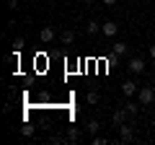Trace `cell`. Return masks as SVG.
Wrapping results in <instances>:
<instances>
[{
    "label": "cell",
    "instance_id": "6da1fadb",
    "mask_svg": "<svg viewBox=\"0 0 155 145\" xmlns=\"http://www.w3.org/2000/svg\"><path fill=\"white\" fill-rule=\"evenodd\" d=\"M119 143H124V145L134 143V127L132 124H119Z\"/></svg>",
    "mask_w": 155,
    "mask_h": 145
},
{
    "label": "cell",
    "instance_id": "7a4b0ae2",
    "mask_svg": "<svg viewBox=\"0 0 155 145\" xmlns=\"http://www.w3.org/2000/svg\"><path fill=\"white\" fill-rule=\"evenodd\" d=\"M137 93H140V104H142V106H150L155 101V88H153V86H142Z\"/></svg>",
    "mask_w": 155,
    "mask_h": 145
},
{
    "label": "cell",
    "instance_id": "3957f363",
    "mask_svg": "<svg viewBox=\"0 0 155 145\" xmlns=\"http://www.w3.org/2000/svg\"><path fill=\"white\" fill-rule=\"evenodd\" d=\"M127 67H129L132 75H140V72H145V60L142 57H132V60L127 62Z\"/></svg>",
    "mask_w": 155,
    "mask_h": 145
},
{
    "label": "cell",
    "instance_id": "277c9868",
    "mask_svg": "<svg viewBox=\"0 0 155 145\" xmlns=\"http://www.w3.org/2000/svg\"><path fill=\"white\" fill-rule=\"evenodd\" d=\"M101 31H104V36H116V31H119V23H114V21H104V23H101Z\"/></svg>",
    "mask_w": 155,
    "mask_h": 145
},
{
    "label": "cell",
    "instance_id": "5b68a950",
    "mask_svg": "<svg viewBox=\"0 0 155 145\" xmlns=\"http://www.w3.org/2000/svg\"><path fill=\"white\" fill-rule=\"evenodd\" d=\"M137 83H134V80H124V83H122V93L124 96H127V99H129V96H134V93H137Z\"/></svg>",
    "mask_w": 155,
    "mask_h": 145
},
{
    "label": "cell",
    "instance_id": "8992f818",
    "mask_svg": "<svg viewBox=\"0 0 155 145\" xmlns=\"http://www.w3.org/2000/svg\"><path fill=\"white\" fill-rule=\"evenodd\" d=\"M54 36H57V34H54V29H52V26H44V29H41V34H39V39L44 42V44L54 42Z\"/></svg>",
    "mask_w": 155,
    "mask_h": 145
},
{
    "label": "cell",
    "instance_id": "52a82bcc",
    "mask_svg": "<svg viewBox=\"0 0 155 145\" xmlns=\"http://www.w3.org/2000/svg\"><path fill=\"white\" fill-rule=\"evenodd\" d=\"M127 117H129V112L122 106V109H116V112H114V117H111V119H114V124L119 127V124H124V122H127Z\"/></svg>",
    "mask_w": 155,
    "mask_h": 145
},
{
    "label": "cell",
    "instance_id": "ba28073f",
    "mask_svg": "<svg viewBox=\"0 0 155 145\" xmlns=\"http://www.w3.org/2000/svg\"><path fill=\"white\" fill-rule=\"evenodd\" d=\"M80 137H83V132L78 127H67V143H78Z\"/></svg>",
    "mask_w": 155,
    "mask_h": 145
},
{
    "label": "cell",
    "instance_id": "9c48e42d",
    "mask_svg": "<svg viewBox=\"0 0 155 145\" xmlns=\"http://www.w3.org/2000/svg\"><path fill=\"white\" fill-rule=\"evenodd\" d=\"M98 31H101V23L98 21H88V23H85V34H88V36H96Z\"/></svg>",
    "mask_w": 155,
    "mask_h": 145
},
{
    "label": "cell",
    "instance_id": "30bf717a",
    "mask_svg": "<svg viewBox=\"0 0 155 145\" xmlns=\"http://www.w3.org/2000/svg\"><path fill=\"white\" fill-rule=\"evenodd\" d=\"M140 106H142V104H134V101H124V109L129 112V117H134V114L140 112Z\"/></svg>",
    "mask_w": 155,
    "mask_h": 145
},
{
    "label": "cell",
    "instance_id": "8fae6325",
    "mask_svg": "<svg viewBox=\"0 0 155 145\" xmlns=\"http://www.w3.org/2000/svg\"><path fill=\"white\" fill-rule=\"evenodd\" d=\"M60 42H62V44H72V42H75V34H72V31H62Z\"/></svg>",
    "mask_w": 155,
    "mask_h": 145
},
{
    "label": "cell",
    "instance_id": "7c38bea8",
    "mask_svg": "<svg viewBox=\"0 0 155 145\" xmlns=\"http://www.w3.org/2000/svg\"><path fill=\"white\" fill-rule=\"evenodd\" d=\"M111 52H114L116 57H122V55H127V44H124V42H119V44H114V49H111Z\"/></svg>",
    "mask_w": 155,
    "mask_h": 145
},
{
    "label": "cell",
    "instance_id": "4fadbf2b",
    "mask_svg": "<svg viewBox=\"0 0 155 145\" xmlns=\"http://www.w3.org/2000/svg\"><path fill=\"white\" fill-rule=\"evenodd\" d=\"M85 130H88V132H91V135H98V130H101V124H98V122H96V119H91V122H88V124H85Z\"/></svg>",
    "mask_w": 155,
    "mask_h": 145
},
{
    "label": "cell",
    "instance_id": "5bb4252c",
    "mask_svg": "<svg viewBox=\"0 0 155 145\" xmlns=\"http://www.w3.org/2000/svg\"><path fill=\"white\" fill-rule=\"evenodd\" d=\"M23 47H26V39H23V36H16V39H13V49H16V52H21Z\"/></svg>",
    "mask_w": 155,
    "mask_h": 145
},
{
    "label": "cell",
    "instance_id": "9a60e30c",
    "mask_svg": "<svg viewBox=\"0 0 155 145\" xmlns=\"http://www.w3.org/2000/svg\"><path fill=\"white\" fill-rule=\"evenodd\" d=\"M85 101H88L91 106H93V104H98V91H88V96H85Z\"/></svg>",
    "mask_w": 155,
    "mask_h": 145
},
{
    "label": "cell",
    "instance_id": "2e32d148",
    "mask_svg": "<svg viewBox=\"0 0 155 145\" xmlns=\"http://www.w3.org/2000/svg\"><path fill=\"white\" fill-rule=\"evenodd\" d=\"M21 132L26 135V137H31V135H34V124H23V127H21Z\"/></svg>",
    "mask_w": 155,
    "mask_h": 145
},
{
    "label": "cell",
    "instance_id": "e0dca14e",
    "mask_svg": "<svg viewBox=\"0 0 155 145\" xmlns=\"http://www.w3.org/2000/svg\"><path fill=\"white\" fill-rule=\"evenodd\" d=\"M109 140L104 137V135H93V145H106Z\"/></svg>",
    "mask_w": 155,
    "mask_h": 145
},
{
    "label": "cell",
    "instance_id": "ac0fdd59",
    "mask_svg": "<svg viewBox=\"0 0 155 145\" xmlns=\"http://www.w3.org/2000/svg\"><path fill=\"white\" fill-rule=\"evenodd\" d=\"M8 11H18V0H8Z\"/></svg>",
    "mask_w": 155,
    "mask_h": 145
},
{
    "label": "cell",
    "instance_id": "d6986e66",
    "mask_svg": "<svg viewBox=\"0 0 155 145\" xmlns=\"http://www.w3.org/2000/svg\"><path fill=\"white\" fill-rule=\"evenodd\" d=\"M150 57L155 60V44H150Z\"/></svg>",
    "mask_w": 155,
    "mask_h": 145
},
{
    "label": "cell",
    "instance_id": "ffe728a7",
    "mask_svg": "<svg viewBox=\"0 0 155 145\" xmlns=\"http://www.w3.org/2000/svg\"><path fill=\"white\" fill-rule=\"evenodd\" d=\"M101 3H104V5H114L116 0H101Z\"/></svg>",
    "mask_w": 155,
    "mask_h": 145
},
{
    "label": "cell",
    "instance_id": "44dd1931",
    "mask_svg": "<svg viewBox=\"0 0 155 145\" xmlns=\"http://www.w3.org/2000/svg\"><path fill=\"white\" fill-rule=\"evenodd\" d=\"M83 3H96V0H83Z\"/></svg>",
    "mask_w": 155,
    "mask_h": 145
},
{
    "label": "cell",
    "instance_id": "7402d4cb",
    "mask_svg": "<svg viewBox=\"0 0 155 145\" xmlns=\"http://www.w3.org/2000/svg\"><path fill=\"white\" fill-rule=\"evenodd\" d=\"M153 124H155V117H153Z\"/></svg>",
    "mask_w": 155,
    "mask_h": 145
}]
</instances>
